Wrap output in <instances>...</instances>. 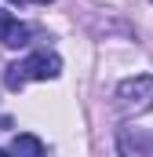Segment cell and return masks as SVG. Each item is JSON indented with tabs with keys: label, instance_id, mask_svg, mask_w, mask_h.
Returning a JSON list of instances; mask_svg holds the SVG:
<instances>
[{
	"label": "cell",
	"instance_id": "6da1fadb",
	"mask_svg": "<svg viewBox=\"0 0 153 157\" xmlns=\"http://www.w3.org/2000/svg\"><path fill=\"white\" fill-rule=\"evenodd\" d=\"M153 110V73H139V77H128L117 84L113 91V113L124 121L142 117Z\"/></svg>",
	"mask_w": 153,
	"mask_h": 157
},
{
	"label": "cell",
	"instance_id": "7a4b0ae2",
	"mask_svg": "<svg viewBox=\"0 0 153 157\" xmlns=\"http://www.w3.org/2000/svg\"><path fill=\"white\" fill-rule=\"evenodd\" d=\"M22 70H26L29 80H55L62 73V59L58 55H47V51H37V55H29L22 62Z\"/></svg>",
	"mask_w": 153,
	"mask_h": 157
},
{
	"label": "cell",
	"instance_id": "3957f363",
	"mask_svg": "<svg viewBox=\"0 0 153 157\" xmlns=\"http://www.w3.org/2000/svg\"><path fill=\"white\" fill-rule=\"evenodd\" d=\"M117 150H120L124 157H153V132H139V128L120 132Z\"/></svg>",
	"mask_w": 153,
	"mask_h": 157
},
{
	"label": "cell",
	"instance_id": "277c9868",
	"mask_svg": "<svg viewBox=\"0 0 153 157\" xmlns=\"http://www.w3.org/2000/svg\"><path fill=\"white\" fill-rule=\"evenodd\" d=\"M33 37V29L18 18H0V44L4 48H26Z\"/></svg>",
	"mask_w": 153,
	"mask_h": 157
},
{
	"label": "cell",
	"instance_id": "5b68a950",
	"mask_svg": "<svg viewBox=\"0 0 153 157\" xmlns=\"http://www.w3.org/2000/svg\"><path fill=\"white\" fill-rule=\"evenodd\" d=\"M11 154H22V157H40L44 154V143L37 135H15L11 139Z\"/></svg>",
	"mask_w": 153,
	"mask_h": 157
},
{
	"label": "cell",
	"instance_id": "8992f818",
	"mask_svg": "<svg viewBox=\"0 0 153 157\" xmlns=\"http://www.w3.org/2000/svg\"><path fill=\"white\" fill-rule=\"evenodd\" d=\"M26 70H22V62H15V66H7V73H4V84H7V91H22V84H26Z\"/></svg>",
	"mask_w": 153,
	"mask_h": 157
},
{
	"label": "cell",
	"instance_id": "52a82bcc",
	"mask_svg": "<svg viewBox=\"0 0 153 157\" xmlns=\"http://www.w3.org/2000/svg\"><path fill=\"white\" fill-rule=\"evenodd\" d=\"M37 4H51V0H37Z\"/></svg>",
	"mask_w": 153,
	"mask_h": 157
},
{
	"label": "cell",
	"instance_id": "ba28073f",
	"mask_svg": "<svg viewBox=\"0 0 153 157\" xmlns=\"http://www.w3.org/2000/svg\"><path fill=\"white\" fill-rule=\"evenodd\" d=\"M11 4H18V0H11Z\"/></svg>",
	"mask_w": 153,
	"mask_h": 157
}]
</instances>
